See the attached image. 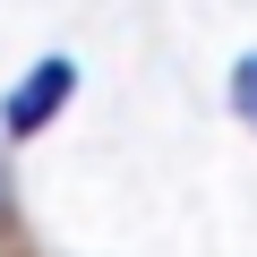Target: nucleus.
Listing matches in <instances>:
<instances>
[{"label":"nucleus","instance_id":"obj_1","mask_svg":"<svg viewBox=\"0 0 257 257\" xmlns=\"http://www.w3.org/2000/svg\"><path fill=\"white\" fill-rule=\"evenodd\" d=\"M69 94H77V60H60V52H52V60H35L9 94H0V128H9V138H43V128L60 120V103H69Z\"/></svg>","mask_w":257,"mask_h":257},{"label":"nucleus","instance_id":"obj_2","mask_svg":"<svg viewBox=\"0 0 257 257\" xmlns=\"http://www.w3.org/2000/svg\"><path fill=\"white\" fill-rule=\"evenodd\" d=\"M231 111H240V120L257 128V52H248V60L231 69Z\"/></svg>","mask_w":257,"mask_h":257}]
</instances>
